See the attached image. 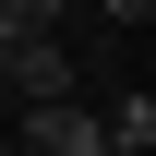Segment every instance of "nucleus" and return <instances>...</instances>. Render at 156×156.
<instances>
[{"mask_svg": "<svg viewBox=\"0 0 156 156\" xmlns=\"http://www.w3.org/2000/svg\"><path fill=\"white\" fill-rule=\"evenodd\" d=\"M0 156H12V144H0Z\"/></svg>", "mask_w": 156, "mask_h": 156, "instance_id": "5", "label": "nucleus"}, {"mask_svg": "<svg viewBox=\"0 0 156 156\" xmlns=\"http://www.w3.org/2000/svg\"><path fill=\"white\" fill-rule=\"evenodd\" d=\"M12 156H120V144H108V120L84 108V96H60V108H24Z\"/></svg>", "mask_w": 156, "mask_h": 156, "instance_id": "1", "label": "nucleus"}, {"mask_svg": "<svg viewBox=\"0 0 156 156\" xmlns=\"http://www.w3.org/2000/svg\"><path fill=\"white\" fill-rule=\"evenodd\" d=\"M108 144L144 156V144H156V96H120V108H108Z\"/></svg>", "mask_w": 156, "mask_h": 156, "instance_id": "3", "label": "nucleus"}, {"mask_svg": "<svg viewBox=\"0 0 156 156\" xmlns=\"http://www.w3.org/2000/svg\"><path fill=\"white\" fill-rule=\"evenodd\" d=\"M96 12H108V24H144V12H156V0H96Z\"/></svg>", "mask_w": 156, "mask_h": 156, "instance_id": "4", "label": "nucleus"}, {"mask_svg": "<svg viewBox=\"0 0 156 156\" xmlns=\"http://www.w3.org/2000/svg\"><path fill=\"white\" fill-rule=\"evenodd\" d=\"M0 84H12L24 108H60V96H72V48H60V36H36V48H12V60H0Z\"/></svg>", "mask_w": 156, "mask_h": 156, "instance_id": "2", "label": "nucleus"}]
</instances>
